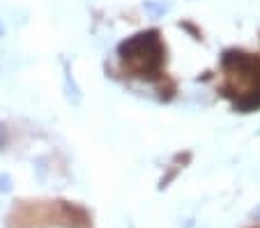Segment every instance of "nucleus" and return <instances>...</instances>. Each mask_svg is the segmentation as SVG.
<instances>
[{
  "mask_svg": "<svg viewBox=\"0 0 260 228\" xmlns=\"http://www.w3.org/2000/svg\"><path fill=\"white\" fill-rule=\"evenodd\" d=\"M223 83L221 92L233 102L237 113H253L260 109V55L240 49L221 53Z\"/></svg>",
  "mask_w": 260,
  "mask_h": 228,
  "instance_id": "f257e3e1",
  "label": "nucleus"
},
{
  "mask_svg": "<svg viewBox=\"0 0 260 228\" xmlns=\"http://www.w3.org/2000/svg\"><path fill=\"white\" fill-rule=\"evenodd\" d=\"M118 55L122 67L138 79H157L166 64V44L159 30H141L120 42Z\"/></svg>",
  "mask_w": 260,
  "mask_h": 228,
  "instance_id": "f03ea898",
  "label": "nucleus"
},
{
  "mask_svg": "<svg viewBox=\"0 0 260 228\" xmlns=\"http://www.w3.org/2000/svg\"><path fill=\"white\" fill-rule=\"evenodd\" d=\"M143 10L150 19H164L166 14L173 12V3H168V0H145Z\"/></svg>",
  "mask_w": 260,
  "mask_h": 228,
  "instance_id": "7ed1b4c3",
  "label": "nucleus"
},
{
  "mask_svg": "<svg viewBox=\"0 0 260 228\" xmlns=\"http://www.w3.org/2000/svg\"><path fill=\"white\" fill-rule=\"evenodd\" d=\"M64 83H62V88H64V97H67L72 104H79L81 102V88L76 85V81H74V76H72V70H69V62H64Z\"/></svg>",
  "mask_w": 260,
  "mask_h": 228,
  "instance_id": "20e7f679",
  "label": "nucleus"
},
{
  "mask_svg": "<svg viewBox=\"0 0 260 228\" xmlns=\"http://www.w3.org/2000/svg\"><path fill=\"white\" fill-rule=\"evenodd\" d=\"M12 175L10 173H0V193H10L12 191Z\"/></svg>",
  "mask_w": 260,
  "mask_h": 228,
  "instance_id": "39448f33",
  "label": "nucleus"
},
{
  "mask_svg": "<svg viewBox=\"0 0 260 228\" xmlns=\"http://www.w3.org/2000/svg\"><path fill=\"white\" fill-rule=\"evenodd\" d=\"M5 143H7V134H5V129H3V124H0V150L5 148Z\"/></svg>",
  "mask_w": 260,
  "mask_h": 228,
  "instance_id": "423d86ee",
  "label": "nucleus"
},
{
  "mask_svg": "<svg viewBox=\"0 0 260 228\" xmlns=\"http://www.w3.org/2000/svg\"><path fill=\"white\" fill-rule=\"evenodd\" d=\"M251 219H253V221H260V205L253 210V212H251Z\"/></svg>",
  "mask_w": 260,
  "mask_h": 228,
  "instance_id": "0eeeda50",
  "label": "nucleus"
},
{
  "mask_svg": "<svg viewBox=\"0 0 260 228\" xmlns=\"http://www.w3.org/2000/svg\"><path fill=\"white\" fill-rule=\"evenodd\" d=\"M5 35V28H3V23H0V37Z\"/></svg>",
  "mask_w": 260,
  "mask_h": 228,
  "instance_id": "6e6552de",
  "label": "nucleus"
},
{
  "mask_svg": "<svg viewBox=\"0 0 260 228\" xmlns=\"http://www.w3.org/2000/svg\"><path fill=\"white\" fill-rule=\"evenodd\" d=\"M258 136H260V129H258Z\"/></svg>",
  "mask_w": 260,
  "mask_h": 228,
  "instance_id": "1a4fd4ad",
  "label": "nucleus"
}]
</instances>
